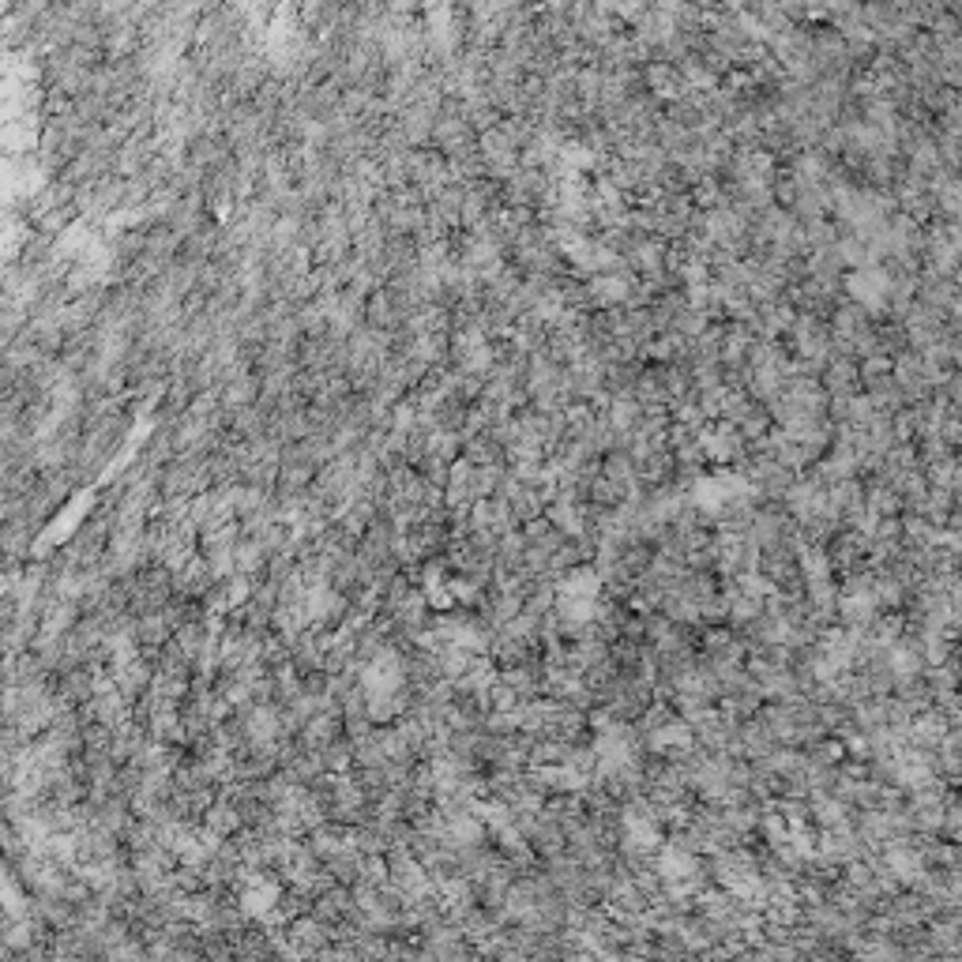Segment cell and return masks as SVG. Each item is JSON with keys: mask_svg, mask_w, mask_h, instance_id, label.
<instances>
[{"mask_svg": "<svg viewBox=\"0 0 962 962\" xmlns=\"http://www.w3.org/2000/svg\"><path fill=\"white\" fill-rule=\"evenodd\" d=\"M846 286H850V297L854 301H861V305H884L887 297V275L884 271H876V267H861V271H854L850 279H846Z\"/></svg>", "mask_w": 962, "mask_h": 962, "instance_id": "6da1fadb", "label": "cell"}]
</instances>
